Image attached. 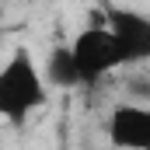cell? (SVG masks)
Listing matches in <instances>:
<instances>
[{"mask_svg": "<svg viewBox=\"0 0 150 150\" xmlns=\"http://www.w3.org/2000/svg\"><path fill=\"white\" fill-rule=\"evenodd\" d=\"M108 140L119 150H150V105L122 101L108 115Z\"/></svg>", "mask_w": 150, "mask_h": 150, "instance_id": "277c9868", "label": "cell"}, {"mask_svg": "<svg viewBox=\"0 0 150 150\" xmlns=\"http://www.w3.org/2000/svg\"><path fill=\"white\" fill-rule=\"evenodd\" d=\"M70 49H74V59H77V70H80V80L84 84H98L101 77H108L112 70L126 67L122 49H119V38L112 35V28L105 21L84 28L70 42Z\"/></svg>", "mask_w": 150, "mask_h": 150, "instance_id": "7a4b0ae2", "label": "cell"}, {"mask_svg": "<svg viewBox=\"0 0 150 150\" xmlns=\"http://www.w3.org/2000/svg\"><path fill=\"white\" fill-rule=\"evenodd\" d=\"M45 80H49L52 87H63V91H70V87H80V84H84L70 45H56V49L49 52V59H45Z\"/></svg>", "mask_w": 150, "mask_h": 150, "instance_id": "5b68a950", "label": "cell"}, {"mask_svg": "<svg viewBox=\"0 0 150 150\" xmlns=\"http://www.w3.org/2000/svg\"><path fill=\"white\" fill-rule=\"evenodd\" d=\"M49 101V80L38 70L28 49H14L0 70V112L7 122H25L28 115Z\"/></svg>", "mask_w": 150, "mask_h": 150, "instance_id": "6da1fadb", "label": "cell"}, {"mask_svg": "<svg viewBox=\"0 0 150 150\" xmlns=\"http://www.w3.org/2000/svg\"><path fill=\"white\" fill-rule=\"evenodd\" d=\"M105 25L112 28V35L119 38L122 59L129 63H147L150 59V18L140 11H126V7H108Z\"/></svg>", "mask_w": 150, "mask_h": 150, "instance_id": "3957f363", "label": "cell"}]
</instances>
